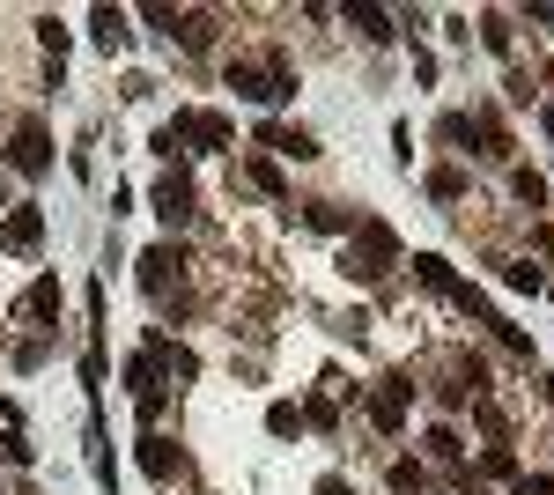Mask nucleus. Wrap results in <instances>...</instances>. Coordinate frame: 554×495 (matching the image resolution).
<instances>
[{
	"mask_svg": "<svg viewBox=\"0 0 554 495\" xmlns=\"http://www.w3.org/2000/svg\"><path fill=\"white\" fill-rule=\"evenodd\" d=\"M510 495H554V473H518V481H510Z\"/></svg>",
	"mask_w": 554,
	"mask_h": 495,
	"instance_id": "b1692460",
	"label": "nucleus"
},
{
	"mask_svg": "<svg viewBox=\"0 0 554 495\" xmlns=\"http://www.w3.org/2000/svg\"><path fill=\"white\" fill-rule=\"evenodd\" d=\"M510 193H518L525 207H547V178L540 170H510Z\"/></svg>",
	"mask_w": 554,
	"mask_h": 495,
	"instance_id": "f3484780",
	"label": "nucleus"
},
{
	"mask_svg": "<svg viewBox=\"0 0 554 495\" xmlns=\"http://www.w3.org/2000/svg\"><path fill=\"white\" fill-rule=\"evenodd\" d=\"M252 185H259V193H274V200H281V193H289V178H281V170H274V163H266V156L252 163Z\"/></svg>",
	"mask_w": 554,
	"mask_h": 495,
	"instance_id": "412c9836",
	"label": "nucleus"
},
{
	"mask_svg": "<svg viewBox=\"0 0 554 495\" xmlns=\"http://www.w3.org/2000/svg\"><path fill=\"white\" fill-rule=\"evenodd\" d=\"M229 89L252 104H281L296 89V74H289V60H229Z\"/></svg>",
	"mask_w": 554,
	"mask_h": 495,
	"instance_id": "f03ea898",
	"label": "nucleus"
},
{
	"mask_svg": "<svg viewBox=\"0 0 554 495\" xmlns=\"http://www.w3.org/2000/svg\"><path fill=\"white\" fill-rule=\"evenodd\" d=\"M37 37H45V52H60V60H67V30L52 23V15H45V23H37Z\"/></svg>",
	"mask_w": 554,
	"mask_h": 495,
	"instance_id": "bb28decb",
	"label": "nucleus"
},
{
	"mask_svg": "<svg viewBox=\"0 0 554 495\" xmlns=\"http://www.w3.org/2000/svg\"><path fill=\"white\" fill-rule=\"evenodd\" d=\"M185 266V252L178 244H156V252H141V289L148 296H170V274Z\"/></svg>",
	"mask_w": 554,
	"mask_h": 495,
	"instance_id": "423d86ee",
	"label": "nucleus"
},
{
	"mask_svg": "<svg viewBox=\"0 0 554 495\" xmlns=\"http://www.w3.org/2000/svg\"><path fill=\"white\" fill-rule=\"evenodd\" d=\"M170 141H178V156L229 148V119H222V111H178V119H170Z\"/></svg>",
	"mask_w": 554,
	"mask_h": 495,
	"instance_id": "7ed1b4c3",
	"label": "nucleus"
},
{
	"mask_svg": "<svg viewBox=\"0 0 554 495\" xmlns=\"http://www.w3.org/2000/svg\"><path fill=\"white\" fill-rule=\"evenodd\" d=\"M547 399H554V377H547Z\"/></svg>",
	"mask_w": 554,
	"mask_h": 495,
	"instance_id": "c85d7f7f",
	"label": "nucleus"
},
{
	"mask_svg": "<svg viewBox=\"0 0 554 495\" xmlns=\"http://www.w3.org/2000/svg\"><path fill=\"white\" fill-rule=\"evenodd\" d=\"M178 466H185V451L170 436H141V473L148 481H178Z\"/></svg>",
	"mask_w": 554,
	"mask_h": 495,
	"instance_id": "6e6552de",
	"label": "nucleus"
},
{
	"mask_svg": "<svg viewBox=\"0 0 554 495\" xmlns=\"http://www.w3.org/2000/svg\"><path fill=\"white\" fill-rule=\"evenodd\" d=\"M318 495H348V488H340V481H318Z\"/></svg>",
	"mask_w": 554,
	"mask_h": 495,
	"instance_id": "cd10ccee",
	"label": "nucleus"
},
{
	"mask_svg": "<svg viewBox=\"0 0 554 495\" xmlns=\"http://www.w3.org/2000/svg\"><path fill=\"white\" fill-rule=\"evenodd\" d=\"M266 429H274V436H296V429H303V407H289V399H274V407H266Z\"/></svg>",
	"mask_w": 554,
	"mask_h": 495,
	"instance_id": "6ab92c4d",
	"label": "nucleus"
},
{
	"mask_svg": "<svg viewBox=\"0 0 554 495\" xmlns=\"http://www.w3.org/2000/svg\"><path fill=\"white\" fill-rule=\"evenodd\" d=\"M0 244H8V252H37V244H45V215H37V207H15V215L0 222Z\"/></svg>",
	"mask_w": 554,
	"mask_h": 495,
	"instance_id": "0eeeda50",
	"label": "nucleus"
},
{
	"mask_svg": "<svg viewBox=\"0 0 554 495\" xmlns=\"http://www.w3.org/2000/svg\"><path fill=\"white\" fill-rule=\"evenodd\" d=\"M414 274H422V281H429V289H451V266H444V259H436V252H422V259H414Z\"/></svg>",
	"mask_w": 554,
	"mask_h": 495,
	"instance_id": "4be33fe9",
	"label": "nucleus"
},
{
	"mask_svg": "<svg viewBox=\"0 0 554 495\" xmlns=\"http://www.w3.org/2000/svg\"><path fill=\"white\" fill-rule=\"evenodd\" d=\"M429 451H436V459H458V451H466V444H458L451 429H429Z\"/></svg>",
	"mask_w": 554,
	"mask_h": 495,
	"instance_id": "a878e982",
	"label": "nucleus"
},
{
	"mask_svg": "<svg viewBox=\"0 0 554 495\" xmlns=\"http://www.w3.org/2000/svg\"><path fill=\"white\" fill-rule=\"evenodd\" d=\"M23 311L30 318H60V274H37L30 296H23Z\"/></svg>",
	"mask_w": 554,
	"mask_h": 495,
	"instance_id": "f8f14e48",
	"label": "nucleus"
},
{
	"mask_svg": "<svg viewBox=\"0 0 554 495\" xmlns=\"http://www.w3.org/2000/svg\"><path fill=\"white\" fill-rule=\"evenodd\" d=\"M429 193L436 200H458V193H466V170H429Z\"/></svg>",
	"mask_w": 554,
	"mask_h": 495,
	"instance_id": "aec40b11",
	"label": "nucleus"
},
{
	"mask_svg": "<svg viewBox=\"0 0 554 495\" xmlns=\"http://www.w3.org/2000/svg\"><path fill=\"white\" fill-rule=\"evenodd\" d=\"M8 163L15 170H23V178H45V170H52V133L45 126H15V141H8Z\"/></svg>",
	"mask_w": 554,
	"mask_h": 495,
	"instance_id": "39448f33",
	"label": "nucleus"
},
{
	"mask_svg": "<svg viewBox=\"0 0 554 495\" xmlns=\"http://www.w3.org/2000/svg\"><path fill=\"white\" fill-rule=\"evenodd\" d=\"M259 141L274 148V156H296V163H311V156H318V141H311L303 126H259Z\"/></svg>",
	"mask_w": 554,
	"mask_h": 495,
	"instance_id": "9b49d317",
	"label": "nucleus"
},
{
	"mask_svg": "<svg viewBox=\"0 0 554 495\" xmlns=\"http://www.w3.org/2000/svg\"><path fill=\"white\" fill-rule=\"evenodd\" d=\"M89 23H97V45H104V52H119V45H126V37H133L119 8H97V15H89Z\"/></svg>",
	"mask_w": 554,
	"mask_h": 495,
	"instance_id": "ddd939ff",
	"label": "nucleus"
},
{
	"mask_svg": "<svg viewBox=\"0 0 554 495\" xmlns=\"http://www.w3.org/2000/svg\"><path fill=\"white\" fill-rule=\"evenodd\" d=\"M399 266V237L385 230V222H355V244H348V274L355 281H385Z\"/></svg>",
	"mask_w": 554,
	"mask_h": 495,
	"instance_id": "f257e3e1",
	"label": "nucleus"
},
{
	"mask_svg": "<svg viewBox=\"0 0 554 495\" xmlns=\"http://www.w3.org/2000/svg\"><path fill=\"white\" fill-rule=\"evenodd\" d=\"M407 399H414V385H407V377H385V385H377V399H370L377 429H399V422H407Z\"/></svg>",
	"mask_w": 554,
	"mask_h": 495,
	"instance_id": "1a4fd4ad",
	"label": "nucleus"
},
{
	"mask_svg": "<svg viewBox=\"0 0 554 495\" xmlns=\"http://www.w3.org/2000/svg\"><path fill=\"white\" fill-rule=\"evenodd\" d=\"M481 473H495V481H518V459H510L503 444H488V459H481Z\"/></svg>",
	"mask_w": 554,
	"mask_h": 495,
	"instance_id": "5701e85b",
	"label": "nucleus"
},
{
	"mask_svg": "<svg viewBox=\"0 0 554 495\" xmlns=\"http://www.w3.org/2000/svg\"><path fill=\"white\" fill-rule=\"evenodd\" d=\"M392 488H399V495H414V488H422V466L399 459V466H392Z\"/></svg>",
	"mask_w": 554,
	"mask_h": 495,
	"instance_id": "393cba45",
	"label": "nucleus"
},
{
	"mask_svg": "<svg viewBox=\"0 0 554 495\" xmlns=\"http://www.w3.org/2000/svg\"><path fill=\"white\" fill-rule=\"evenodd\" d=\"M348 23L370 37V45H385V37H392V15H385V8H348Z\"/></svg>",
	"mask_w": 554,
	"mask_h": 495,
	"instance_id": "dca6fc26",
	"label": "nucleus"
},
{
	"mask_svg": "<svg viewBox=\"0 0 554 495\" xmlns=\"http://www.w3.org/2000/svg\"><path fill=\"white\" fill-rule=\"evenodd\" d=\"M126 392H133V407H141V422H156V414H163V340L126 363Z\"/></svg>",
	"mask_w": 554,
	"mask_h": 495,
	"instance_id": "20e7f679",
	"label": "nucleus"
},
{
	"mask_svg": "<svg viewBox=\"0 0 554 495\" xmlns=\"http://www.w3.org/2000/svg\"><path fill=\"white\" fill-rule=\"evenodd\" d=\"M170 37H185V52H207V45H215V15H185Z\"/></svg>",
	"mask_w": 554,
	"mask_h": 495,
	"instance_id": "2eb2a0df",
	"label": "nucleus"
},
{
	"mask_svg": "<svg viewBox=\"0 0 554 495\" xmlns=\"http://www.w3.org/2000/svg\"><path fill=\"white\" fill-rule=\"evenodd\" d=\"M303 222H311V230H326V237L355 230V215H348V207H333V200H318V207H311V215H303Z\"/></svg>",
	"mask_w": 554,
	"mask_h": 495,
	"instance_id": "4468645a",
	"label": "nucleus"
},
{
	"mask_svg": "<svg viewBox=\"0 0 554 495\" xmlns=\"http://www.w3.org/2000/svg\"><path fill=\"white\" fill-rule=\"evenodd\" d=\"M156 215L170 222V230H178V222H185V215H193V185H185V178H178V170H170V178L156 185Z\"/></svg>",
	"mask_w": 554,
	"mask_h": 495,
	"instance_id": "9d476101",
	"label": "nucleus"
},
{
	"mask_svg": "<svg viewBox=\"0 0 554 495\" xmlns=\"http://www.w3.org/2000/svg\"><path fill=\"white\" fill-rule=\"evenodd\" d=\"M503 289H518V296H540V289H547V274H540V266H503Z\"/></svg>",
	"mask_w": 554,
	"mask_h": 495,
	"instance_id": "a211bd4d",
	"label": "nucleus"
}]
</instances>
